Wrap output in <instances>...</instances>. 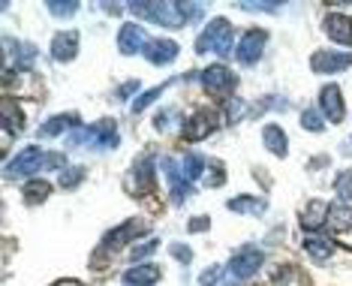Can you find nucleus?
<instances>
[{
	"label": "nucleus",
	"instance_id": "nucleus-1",
	"mask_svg": "<svg viewBox=\"0 0 352 286\" xmlns=\"http://www.w3.org/2000/svg\"><path fill=\"white\" fill-rule=\"evenodd\" d=\"M118 126L115 121H97L91 126H78L76 133H69V148H85V151H109L118 148Z\"/></svg>",
	"mask_w": 352,
	"mask_h": 286
},
{
	"label": "nucleus",
	"instance_id": "nucleus-2",
	"mask_svg": "<svg viewBox=\"0 0 352 286\" xmlns=\"http://www.w3.org/2000/svg\"><path fill=\"white\" fill-rule=\"evenodd\" d=\"M232 43H235V28L229 19H211V25L202 30V36L196 39V52H217V54H229Z\"/></svg>",
	"mask_w": 352,
	"mask_h": 286
},
{
	"label": "nucleus",
	"instance_id": "nucleus-3",
	"mask_svg": "<svg viewBox=\"0 0 352 286\" xmlns=\"http://www.w3.org/2000/svg\"><path fill=\"white\" fill-rule=\"evenodd\" d=\"M130 10L139 19L154 21V25H166V28L187 25V15H184L181 3H151V0H142V3H130Z\"/></svg>",
	"mask_w": 352,
	"mask_h": 286
},
{
	"label": "nucleus",
	"instance_id": "nucleus-4",
	"mask_svg": "<svg viewBox=\"0 0 352 286\" xmlns=\"http://www.w3.org/2000/svg\"><path fill=\"white\" fill-rule=\"evenodd\" d=\"M199 82L208 94H232L238 85L235 73H232L229 67H223V63H211V67L202 69V76H199Z\"/></svg>",
	"mask_w": 352,
	"mask_h": 286
},
{
	"label": "nucleus",
	"instance_id": "nucleus-5",
	"mask_svg": "<svg viewBox=\"0 0 352 286\" xmlns=\"http://www.w3.org/2000/svg\"><path fill=\"white\" fill-rule=\"evenodd\" d=\"M262 259H265V253L256 250V248L238 250L235 256L229 259V274L235 277V280H250V277L262 268Z\"/></svg>",
	"mask_w": 352,
	"mask_h": 286
},
{
	"label": "nucleus",
	"instance_id": "nucleus-6",
	"mask_svg": "<svg viewBox=\"0 0 352 286\" xmlns=\"http://www.w3.org/2000/svg\"><path fill=\"white\" fill-rule=\"evenodd\" d=\"M43 166H45V151L36 148V145H30V148L21 151V154L12 157V163L6 166V175H10V178H19V175H34L36 169H43Z\"/></svg>",
	"mask_w": 352,
	"mask_h": 286
},
{
	"label": "nucleus",
	"instance_id": "nucleus-7",
	"mask_svg": "<svg viewBox=\"0 0 352 286\" xmlns=\"http://www.w3.org/2000/svg\"><path fill=\"white\" fill-rule=\"evenodd\" d=\"M265 39H268L265 30H259V28L247 30L241 36V43H238V49H235V58L241 60L244 67H250V63H256L262 58V52H265Z\"/></svg>",
	"mask_w": 352,
	"mask_h": 286
},
{
	"label": "nucleus",
	"instance_id": "nucleus-8",
	"mask_svg": "<svg viewBox=\"0 0 352 286\" xmlns=\"http://www.w3.org/2000/svg\"><path fill=\"white\" fill-rule=\"evenodd\" d=\"M148 34L142 30V25H133V21H126V25L118 30V49L121 54H139L148 49Z\"/></svg>",
	"mask_w": 352,
	"mask_h": 286
},
{
	"label": "nucleus",
	"instance_id": "nucleus-9",
	"mask_svg": "<svg viewBox=\"0 0 352 286\" xmlns=\"http://www.w3.org/2000/svg\"><path fill=\"white\" fill-rule=\"evenodd\" d=\"M319 106H322V115L328 121L340 124L343 115H346V109H343V97H340V87L338 85H325L322 91H319Z\"/></svg>",
	"mask_w": 352,
	"mask_h": 286
},
{
	"label": "nucleus",
	"instance_id": "nucleus-10",
	"mask_svg": "<svg viewBox=\"0 0 352 286\" xmlns=\"http://www.w3.org/2000/svg\"><path fill=\"white\" fill-rule=\"evenodd\" d=\"M310 67L316 69V73H343V69L352 67V54H340V52H316L314 60H310Z\"/></svg>",
	"mask_w": 352,
	"mask_h": 286
},
{
	"label": "nucleus",
	"instance_id": "nucleus-11",
	"mask_svg": "<svg viewBox=\"0 0 352 286\" xmlns=\"http://www.w3.org/2000/svg\"><path fill=\"white\" fill-rule=\"evenodd\" d=\"M163 172H166V178H169V193H172V199L175 202H184L190 196V181L184 178V172H181V166L172 160V157H166L163 160Z\"/></svg>",
	"mask_w": 352,
	"mask_h": 286
},
{
	"label": "nucleus",
	"instance_id": "nucleus-12",
	"mask_svg": "<svg viewBox=\"0 0 352 286\" xmlns=\"http://www.w3.org/2000/svg\"><path fill=\"white\" fill-rule=\"evenodd\" d=\"M211 130H217V121H214L208 112H199V115H190L187 121H184V139L187 142H202Z\"/></svg>",
	"mask_w": 352,
	"mask_h": 286
},
{
	"label": "nucleus",
	"instance_id": "nucleus-13",
	"mask_svg": "<svg viewBox=\"0 0 352 286\" xmlns=\"http://www.w3.org/2000/svg\"><path fill=\"white\" fill-rule=\"evenodd\" d=\"M145 58L154 63V67H166L178 58V43L175 39H151L148 49H145Z\"/></svg>",
	"mask_w": 352,
	"mask_h": 286
},
{
	"label": "nucleus",
	"instance_id": "nucleus-14",
	"mask_svg": "<svg viewBox=\"0 0 352 286\" xmlns=\"http://www.w3.org/2000/svg\"><path fill=\"white\" fill-rule=\"evenodd\" d=\"M76 54H78V34L76 30H63V34H58L52 39V58L54 60L67 63V60H73Z\"/></svg>",
	"mask_w": 352,
	"mask_h": 286
},
{
	"label": "nucleus",
	"instance_id": "nucleus-15",
	"mask_svg": "<svg viewBox=\"0 0 352 286\" xmlns=\"http://www.w3.org/2000/svg\"><path fill=\"white\" fill-rule=\"evenodd\" d=\"M325 34L331 36L334 43H340V45H352V19L349 15L331 12L325 19Z\"/></svg>",
	"mask_w": 352,
	"mask_h": 286
},
{
	"label": "nucleus",
	"instance_id": "nucleus-16",
	"mask_svg": "<svg viewBox=\"0 0 352 286\" xmlns=\"http://www.w3.org/2000/svg\"><path fill=\"white\" fill-rule=\"evenodd\" d=\"M126 286H157L160 283V265L154 262H142V265H133L130 272L124 274Z\"/></svg>",
	"mask_w": 352,
	"mask_h": 286
},
{
	"label": "nucleus",
	"instance_id": "nucleus-17",
	"mask_svg": "<svg viewBox=\"0 0 352 286\" xmlns=\"http://www.w3.org/2000/svg\"><path fill=\"white\" fill-rule=\"evenodd\" d=\"M145 229V220H126L124 226H118V229H111V232L106 235V241H102V248H121V244L126 241H133V238H139V232Z\"/></svg>",
	"mask_w": 352,
	"mask_h": 286
},
{
	"label": "nucleus",
	"instance_id": "nucleus-18",
	"mask_svg": "<svg viewBox=\"0 0 352 286\" xmlns=\"http://www.w3.org/2000/svg\"><path fill=\"white\" fill-rule=\"evenodd\" d=\"M328 211H331V205H325L322 199H314L304 205L301 211V226L310 229V232H316V229H322V223L328 220Z\"/></svg>",
	"mask_w": 352,
	"mask_h": 286
},
{
	"label": "nucleus",
	"instance_id": "nucleus-19",
	"mask_svg": "<svg viewBox=\"0 0 352 286\" xmlns=\"http://www.w3.org/2000/svg\"><path fill=\"white\" fill-rule=\"evenodd\" d=\"M69 126H78V115H76V112H69V115H54L52 121H45L43 126H39L36 136H39V139H54V136H60V133H67Z\"/></svg>",
	"mask_w": 352,
	"mask_h": 286
},
{
	"label": "nucleus",
	"instance_id": "nucleus-20",
	"mask_svg": "<svg viewBox=\"0 0 352 286\" xmlns=\"http://www.w3.org/2000/svg\"><path fill=\"white\" fill-rule=\"evenodd\" d=\"M25 130V115H21V106L10 97H3V136H12V133Z\"/></svg>",
	"mask_w": 352,
	"mask_h": 286
},
{
	"label": "nucleus",
	"instance_id": "nucleus-21",
	"mask_svg": "<svg viewBox=\"0 0 352 286\" xmlns=\"http://www.w3.org/2000/svg\"><path fill=\"white\" fill-rule=\"evenodd\" d=\"M328 220H331V229L338 232H349L352 229V199H338L328 211Z\"/></svg>",
	"mask_w": 352,
	"mask_h": 286
},
{
	"label": "nucleus",
	"instance_id": "nucleus-22",
	"mask_svg": "<svg viewBox=\"0 0 352 286\" xmlns=\"http://www.w3.org/2000/svg\"><path fill=\"white\" fill-rule=\"evenodd\" d=\"M262 139H265V148H268L274 157H286V154H289V142H286L283 126L268 124L265 130H262Z\"/></svg>",
	"mask_w": 352,
	"mask_h": 286
},
{
	"label": "nucleus",
	"instance_id": "nucleus-23",
	"mask_svg": "<svg viewBox=\"0 0 352 286\" xmlns=\"http://www.w3.org/2000/svg\"><path fill=\"white\" fill-rule=\"evenodd\" d=\"M304 250H307L310 259L325 262V259H331L334 244H331V238H325V235H307L304 238Z\"/></svg>",
	"mask_w": 352,
	"mask_h": 286
},
{
	"label": "nucleus",
	"instance_id": "nucleus-24",
	"mask_svg": "<svg viewBox=\"0 0 352 286\" xmlns=\"http://www.w3.org/2000/svg\"><path fill=\"white\" fill-rule=\"evenodd\" d=\"M6 52L15 54V69H30L36 60V45H30V43H12V39H6Z\"/></svg>",
	"mask_w": 352,
	"mask_h": 286
},
{
	"label": "nucleus",
	"instance_id": "nucleus-25",
	"mask_svg": "<svg viewBox=\"0 0 352 286\" xmlns=\"http://www.w3.org/2000/svg\"><path fill=\"white\" fill-rule=\"evenodd\" d=\"M154 169H157V163L151 160V157H142V160H135V166H133V178L139 181V190H154V187H157Z\"/></svg>",
	"mask_w": 352,
	"mask_h": 286
},
{
	"label": "nucleus",
	"instance_id": "nucleus-26",
	"mask_svg": "<svg viewBox=\"0 0 352 286\" xmlns=\"http://www.w3.org/2000/svg\"><path fill=\"white\" fill-rule=\"evenodd\" d=\"M274 286H310V280H307V274H304L301 268L286 265V268H280V272L274 274Z\"/></svg>",
	"mask_w": 352,
	"mask_h": 286
},
{
	"label": "nucleus",
	"instance_id": "nucleus-27",
	"mask_svg": "<svg viewBox=\"0 0 352 286\" xmlns=\"http://www.w3.org/2000/svg\"><path fill=\"white\" fill-rule=\"evenodd\" d=\"M49 193H52V184H49V181H28V184L21 187V196H25L28 205H39Z\"/></svg>",
	"mask_w": 352,
	"mask_h": 286
},
{
	"label": "nucleus",
	"instance_id": "nucleus-28",
	"mask_svg": "<svg viewBox=\"0 0 352 286\" xmlns=\"http://www.w3.org/2000/svg\"><path fill=\"white\" fill-rule=\"evenodd\" d=\"M229 211H238V214H262V211H265V202L253 199V196H235V199H229Z\"/></svg>",
	"mask_w": 352,
	"mask_h": 286
},
{
	"label": "nucleus",
	"instance_id": "nucleus-29",
	"mask_svg": "<svg viewBox=\"0 0 352 286\" xmlns=\"http://www.w3.org/2000/svg\"><path fill=\"white\" fill-rule=\"evenodd\" d=\"M181 172H184V178H187L190 184H193V181L199 178V175L205 172V160H202V157H199V154H187V157H184V160H181Z\"/></svg>",
	"mask_w": 352,
	"mask_h": 286
},
{
	"label": "nucleus",
	"instance_id": "nucleus-30",
	"mask_svg": "<svg viewBox=\"0 0 352 286\" xmlns=\"http://www.w3.org/2000/svg\"><path fill=\"white\" fill-rule=\"evenodd\" d=\"M78 10V0H49V12L54 19H69Z\"/></svg>",
	"mask_w": 352,
	"mask_h": 286
},
{
	"label": "nucleus",
	"instance_id": "nucleus-31",
	"mask_svg": "<svg viewBox=\"0 0 352 286\" xmlns=\"http://www.w3.org/2000/svg\"><path fill=\"white\" fill-rule=\"evenodd\" d=\"M301 126H304V130H310V133H322L325 121L319 118L316 109H304V112H301Z\"/></svg>",
	"mask_w": 352,
	"mask_h": 286
},
{
	"label": "nucleus",
	"instance_id": "nucleus-32",
	"mask_svg": "<svg viewBox=\"0 0 352 286\" xmlns=\"http://www.w3.org/2000/svg\"><path fill=\"white\" fill-rule=\"evenodd\" d=\"M160 94H163V85L151 87V91H145V94H142V97H135V100H133V112H135V115H139V112H145V109H148L151 102H154V100L160 97Z\"/></svg>",
	"mask_w": 352,
	"mask_h": 286
},
{
	"label": "nucleus",
	"instance_id": "nucleus-33",
	"mask_svg": "<svg viewBox=\"0 0 352 286\" xmlns=\"http://www.w3.org/2000/svg\"><path fill=\"white\" fill-rule=\"evenodd\" d=\"M334 187H338V196H340V199H352V169L340 172L338 178H334Z\"/></svg>",
	"mask_w": 352,
	"mask_h": 286
},
{
	"label": "nucleus",
	"instance_id": "nucleus-34",
	"mask_svg": "<svg viewBox=\"0 0 352 286\" xmlns=\"http://www.w3.org/2000/svg\"><path fill=\"white\" fill-rule=\"evenodd\" d=\"M82 178H85V169H78V166H73V169H63L60 172V187L73 190V187L82 184Z\"/></svg>",
	"mask_w": 352,
	"mask_h": 286
},
{
	"label": "nucleus",
	"instance_id": "nucleus-35",
	"mask_svg": "<svg viewBox=\"0 0 352 286\" xmlns=\"http://www.w3.org/2000/svg\"><path fill=\"white\" fill-rule=\"evenodd\" d=\"M223 166H220V160H211V166L205 169V181H208V187H220L223 184Z\"/></svg>",
	"mask_w": 352,
	"mask_h": 286
},
{
	"label": "nucleus",
	"instance_id": "nucleus-36",
	"mask_svg": "<svg viewBox=\"0 0 352 286\" xmlns=\"http://www.w3.org/2000/svg\"><path fill=\"white\" fill-rule=\"evenodd\" d=\"M160 248V241H157V238H148V241L145 244H135V250H133V262H139V259H145V256H151V253H154Z\"/></svg>",
	"mask_w": 352,
	"mask_h": 286
},
{
	"label": "nucleus",
	"instance_id": "nucleus-37",
	"mask_svg": "<svg viewBox=\"0 0 352 286\" xmlns=\"http://www.w3.org/2000/svg\"><path fill=\"white\" fill-rule=\"evenodd\" d=\"M220 274H223V268H220V265H211V268H205V272H202L199 283H202V286H217Z\"/></svg>",
	"mask_w": 352,
	"mask_h": 286
},
{
	"label": "nucleus",
	"instance_id": "nucleus-38",
	"mask_svg": "<svg viewBox=\"0 0 352 286\" xmlns=\"http://www.w3.org/2000/svg\"><path fill=\"white\" fill-rule=\"evenodd\" d=\"M169 253H172V256L178 259V262H184V265H190V262H193V250L184 248V244H172Z\"/></svg>",
	"mask_w": 352,
	"mask_h": 286
},
{
	"label": "nucleus",
	"instance_id": "nucleus-39",
	"mask_svg": "<svg viewBox=\"0 0 352 286\" xmlns=\"http://www.w3.org/2000/svg\"><path fill=\"white\" fill-rule=\"evenodd\" d=\"M241 6L250 12H277L280 10V3H268V0H262V3H241Z\"/></svg>",
	"mask_w": 352,
	"mask_h": 286
},
{
	"label": "nucleus",
	"instance_id": "nucleus-40",
	"mask_svg": "<svg viewBox=\"0 0 352 286\" xmlns=\"http://www.w3.org/2000/svg\"><path fill=\"white\" fill-rule=\"evenodd\" d=\"M63 163H67L63 154H45V169H63Z\"/></svg>",
	"mask_w": 352,
	"mask_h": 286
},
{
	"label": "nucleus",
	"instance_id": "nucleus-41",
	"mask_svg": "<svg viewBox=\"0 0 352 286\" xmlns=\"http://www.w3.org/2000/svg\"><path fill=\"white\" fill-rule=\"evenodd\" d=\"M135 87H139V82H126V85L121 87V91H118V97H121V100H126V97H130V94L135 91Z\"/></svg>",
	"mask_w": 352,
	"mask_h": 286
},
{
	"label": "nucleus",
	"instance_id": "nucleus-42",
	"mask_svg": "<svg viewBox=\"0 0 352 286\" xmlns=\"http://www.w3.org/2000/svg\"><path fill=\"white\" fill-rule=\"evenodd\" d=\"M208 226V217H199V220H193V223H190V229H193V232H199V229H205Z\"/></svg>",
	"mask_w": 352,
	"mask_h": 286
},
{
	"label": "nucleus",
	"instance_id": "nucleus-43",
	"mask_svg": "<svg viewBox=\"0 0 352 286\" xmlns=\"http://www.w3.org/2000/svg\"><path fill=\"white\" fill-rule=\"evenodd\" d=\"M58 286H82L78 280H63V283H58Z\"/></svg>",
	"mask_w": 352,
	"mask_h": 286
}]
</instances>
